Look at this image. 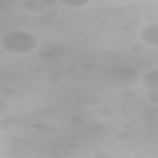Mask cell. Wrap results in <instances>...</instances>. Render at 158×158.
<instances>
[{
    "label": "cell",
    "mask_w": 158,
    "mask_h": 158,
    "mask_svg": "<svg viewBox=\"0 0 158 158\" xmlns=\"http://www.w3.org/2000/svg\"><path fill=\"white\" fill-rule=\"evenodd\" d=\"M1 48L14 56H23L32 53L37 46V37L27 30H10L0 37Z\"/></svg>",
    "instance_id": "obj_1"
},
{
    "label": "cell",
    "mask_w": 158,
    "mask_h": 158,
    "mask_svg": "<svg viewBox=\"0 0 158 158\" xmlns=\"http://www.w3.org/2000/svg\"><path fill=\"white\" fill-rule=\"evenodd\" d=\"M139 41L148 47H158V22L146 25L138 33Z\"/></svg>",
    "instance_id": "obj_2"
},
{
    "label": "cell",
    "mask_w": 158,
    "mask_h": 158,
    "mask_svg": "<svg viewBox=\"0 0 158 158\" xmlns=\"http://www.w3.org/2000/svg\"><path fill=\"white\" fill-rule=\"evenodd\" d=\"M141 84L148 91L158 90V68H153V69L147 70L141 77Z\"/></svg>",
    "instance_id": "obj_3"
},
{
    "label": "cell",
    "mask_w": 158,
    "mask_h": 158,
    "mask_svg": "<svg viewBox=\"0 0 158 158\" xmlns=\"http://www.w3.org/2000/svg\"><path fill=\"white\" fill-rule=\"evenodd\" d=\"M60 4L65 7H69V9H81L84 6H86L89 4V1H83V2H74V1H60Z\"/></svg>",
    "instance_id": "obj_4"
},
{
    "label": "cell",
    "mask_w": 158,
    "mask_h": 158,
    "mask_svg": "<svg viewBox=\"0 0 158 158\" xmlns=\"http://www.w3.org/2000/svg\"><path fill=\"white\" fill-rule=\"evenodd\" d=\"M120 96L122 99H125V100H133V99H136L137 93L135 90H132V89H125V90H122L120 93Z\"/></svg>",
    "instance_id": "obj_5"
},
{
    "label": "cell",
    "mask_w": 158,
    "mask_h": 158,
    "mask_svg": "<svg viewBox=\"0 0 158 158\" xmlns=\"http://www.w3.org/2000/svg\"><path fill=\"white\" fill-rule=\"evenodd\" d=\"M85 105L86 106H90V107H96V106H99L100 105V99L98 98V96H94V95H90V96H88L86 99H85Z\"/></svg>",
    "instance_id": "obj_6"
},
{
    "label": "cell",
    "mask_w": 158,
    "mask_h": 158,
    "mask_svg": "<svg viewBox=\"0 0 158 158\" xmlns=\"http://www.w3.org/2000/svg\"><path fill=\"white\" fill-rule=\"evenodd\" d=\"M146 98L153 105H158V90H151L146 94Z\"/></svg>",
    "instance_id": "obj_7"
},
{
    "label": "cell",
    "mask_w": 158,
    "mask_h": 158,
    "mask_svg": "<svg viewBox=\"0 0 158 158\" xmlns=\"http://www.w3.org/2000/svg\"><path fill=\"white\" fill-rule=\"evenodd\" d=\"M58 111H59V109L57 106H54V105H47V106H44V107L41 109V112H43L46 115H54Z\"/></svg>",
    "instance_id": "obj_8"
},
{
    "label": "cell",
    "mask_w": 158,
    "mask_h": 158,
    "mask_svg": "<svg viewBox=\"0 0 158 158\" xmlns=\"http://www.w3.org/2000/svg\"><path fill=\"white\" fill-rule=\"evenodd\" d=\"M69 122H70L72 125L78 126V125H83V123L85 122V118H84L83 115H73V116L69 118Z\"/></svg>",
    "instance_id": "obj_9"
},
{
    "label": "cell",
    "mask_w": 158,
    "mask_h": 158,
    "mask_svg": "<svg viewBox=\"0 0 158 158\" xmlns=\"http://www.w3.org/2000/svg\"><path fill=\"white\" fill-rule=\"evenodd\" d=\"M151 154V151H148L147 148H142L139 151H136L133 153V157L135 158H148Z\"/></svg>",
    "instance_id": "obj_10"
},
{
    "label": "cell",
    "mask_w": 158,
    "mask_h": 158,
    "mask_svg": "<svg viewBox=\"0 0 158 158\" xmlns=\"http://www.w3.org/2000/svg\"><path fill=\"white\" fill-rule=\"evenodd\" d=\"M22 6L26 9V10H31V11H33V10H36L37 9V6H38V2L37 1H32V0H27V1H25L23 4H22Z\"/></svg>",
    "instance_id": "obj_11"
},
{
    "label": "cell",
    "mask_w": 158,
    "mask_h": 158,
    "mask_svg": "<svg viewBox=\"0 0 158 158\" xmlns=\"http://www.w3.org/2000/svg\"><path fill=\"white\" fill-rule=\"evenodd\" d=\"M98 115L101 117H109L112 115V110L110 107H101L98 110Z\"/></svg>",
    "instance_id": "obj_12"
},
{
    "label": "cell",
    "mask_w": 158,
    "mask_h": 158,
    "mask_svg": "<svg viewBox=\"0 0 158 158\" xmlns=\"http://www.w3.org/2000/svg\"><path fill=\"white\" fill-rule=\"evenodd\" d=\"M116 138H117L118 141H130V139L132 138V135L128 133V132H118V133L116 135Z\"/></svg>",
    "instance_id": "obj_13"
},
{
    "label": "cell",
    "mask_w": 158,
    "mask_h": 158,
    "mask_svg": "<svg viewBox=\"0 0 158 158\" xmlns=\"http://www.w3.org/2000/svg\"><path fill=\"white\" fill-rule=\"evenodd\" d=\"M130 49L132 51V52H142L143 49H144V44L142 43V44H138V43H133V44H131L130 46Z\"/></svg>",
    "instance_id": "obj_14"
},
{
    "label": "cell",
    "mask_w": 158,
    "mask_h": 158,
    "mask_svg": "<svg viewBox=\"0 0 158 158\" xmlns=\"http://www.w3.org/2000/svg\"><path fill=\"white\" fill-rule=\"evenodd\" d=\"M46 81H47V84H58L60 81V77H53V74H52L47 78Z\"/></svg>",
    "instance_id": "obj_15"
},
{
    "label": "cell",
    "mask_w": 158,
    "mask_h": 158,
    "mask_svg": "<svg viewBox=\"0 0 158 158\" xmlns=\"http://www.w3.org/2000/svg\"><path fill=\"white\" fill-rule=\"evenodd\" d=\"M95 158H111V154L107 152H99L95 154Z\"/></svg>",
    "instance_id": "obj_16"
},
{
    "label": "cell",
    "mask_w": 158,
    "mask_h": 158,
    "mask_svg": "<svg viewBox=\"0 0 158 158\" xmlns=\"http://www.w3.org/2000/svg\"><path fill=\"white\" fill-rule=\"evenodd\" d=\"M128 22H131V23H132V26H138V25H139V21H138L137 19H130V20H128Z\"/></svg>",
    "instance_id": "obj_17"
},
{
    "label": "cell",
    "mask_w": 158,
    "mask_h": 158,
    "mask_svg": "<svg viewBox=\"0 0 158 158\" xmlns=\"http://www.w3.org/2000/svg\"><path fill=\"white\" fill-rule=\"evenodd\" d=\"M157 19H158V15H157Z\"/></svg>",
    "instance_id": "obj_18"
}]
</instances>
